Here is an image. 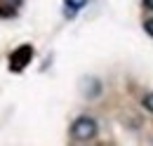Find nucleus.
I'll use <instances>...</instances> for the list:
<instances>
[{
    "mask_svg": "<svg viewBox=\"0 0 153 146\" xmlns=\"http://www.w3.org/2000/svg\"><path fill=\"white\" fill-rule=\"evenodd\" d=\"M99 127H97V120L94 118H90V115H80L73 120V125H71V137L78 139V142H87V139H94Z\"/></svg>",
    "mask_w": 153,
    "mask_h": 146,
    "instance_id": "obj_1",
    "label": "nucleus"
},
{
    "mask_svg": "<svg viewBox=\"0 0 153 146\" xmlns=\"http://www.w3.org/2000/svg\"><path fill=\"white\" fill-rule=\"evenodd\" d=\"M31 59H33V47H31V45H19V47L12 52V57H10V69L14 73H21L28 66Z\"/></svg>",
    "mask_w": 153,
    "mask_h": 146,
    "instance_id": "obj_2",
    "label": "nucleus"
},
{
    "mask_svg": "<svg viewBox=\"0 0 153 146\" xmlns=\"http://www.w3.org/2000/svg\"><path fill=\"white\" fill-rule=\"evenodd\" d=\"M141 104H144V109H146V111H151V113H153V92H149V94L144 97Z\"/></svg>",
    "mask_w": 153,
    "mask_h": 146,
    "instance_id": "obj_3",
    "label": "nucleus"
},
{
    "mask_svg": "<svg viewBox=\"0 0 153 146\" xmlns=\"http://www.w3.org/2000/svg\"><path fill=\"white\" fill-rule=\"evenodd\" d=\"M64 2H66V7H71V10H80L87 0H64Z\"/></svg>",
    "mask_w": 153,
    "mask_h": 146,
    "instance_id": "obj_4",
    "label": "nucleus"
},
{
    "mask_svg": "<svg viewBox=\"0 0 153 146\" xmlns=\"http://www.w3.org/2000/svg\"><path fill=\"white\" fill-rule=\"evenodd\" d=\"M14 17V7H0V19H12Z\"/></svg>",
    "mask_w": 153,
    "mask_h": 146,
    "instance_id": "obj_5",
    "label": "nucleus"
},
{
    "mask_svg": "<svg viewBox=\"0 0 153 146\" xmlns=\"http://www.w3.org/2000/svg\"><path fill=\"white\" fill-rule=\"evenodd\" d=\"M144 31L153 38V19H146V21H144Z\"/></svg>",
    "mask_w": 153,
    "mask_h": 146,
    "instance_id": "obj_6",
    "label": "nucleus"
},
{
    "mask_svg": "<svg viewBox=\"0 0 153 146\" xmlns=\"http://www.w3.org/2000/svg\"><path fill=\"white\" fill-rule=\"evenodd\" d=\"M141 5H144L146 10H153V0H141Z\"/></svg>",
    "mask_w": 153,
    "mask_h": 146,
    "instance_id": "obj_7",
    "label": "nucleus"
},
{
    "mask_svg": "<svg viewBox=\"0 0 153 146\" xmlns=\"http://www.w3.org/2000/svg\"><path fill=\"white\" fill-rule=\"evenodd\" d=\"M5 2H14V5H21V0H5Z\"/></svg>",
    "mask_w": 153,
    "mask_h": 146,
    "instance_id": "obj_8",
    "label": "nucleus"
}]
</instances>
